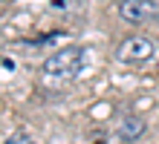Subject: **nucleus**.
Returning <instances> with one entry per match:
<instances>
[{
    "label": "nucleus",
    "mask_w": 159,
    "mask_h": 144,
    "mask_svg": "<svg viewBox=\"0 0 159 144\" xmlns=\"http://www.w3.org/2000/svg\"><path fill=\"white\" fill-rule=\"evenodd\" d=\"M84 52L81 46H67V49L55 52L43 61V75L49 78H75L84 66Z\"/></svg>",
    "instance_id": "f257e3e1"
},
{
    "label": "nucleus",
    "mask_w": 159,
    "mask_h": 144,
    "mask_svg": "<svg viewBox=\"0 0 159 144\" xmlns=\"http://www.w3.org/2000/svg\"><path fill=\"white\" fill-rule=\"evenodd\" d=\"M116 58L121 63H145V61L153 58V43L142 35H133L116 49Z\"/></svg>",
    "instance_id": "f03ea898"
},
{
    "label": "nucleus",
    "mask_w": 159,
    "mask_h": 144,
    "mask_svg": "<svg viewBox=\"0 0 159 144\" xmlns=\"http://www.w3.org/2000/svg\"><path fill=\"white\" fill-rule=\"evenodd\" d=\"M119 15L127 23H145V20H156L159 17V3L156 0H121L119 3Z\"/></svg>",
    "instance_id": "7ed1b4c3"
},
{
    "label": "nucleus",
    "mask_w": 159,
    "mask_h": 144,
    "mask_svg": "<svg viewBox=\"0 0 159 144\" xmlns=\"http://www.w3.org/2000/svg\"><path fill=\"white\" fill-rule=\"evenodd\" d=\"M142 133H145V121L142 118H136V115L121 118V124H119V138L121 141H136Z\"/></svg>",
    "instance_id": "20e7f679"
},
{
    "label": "nucleus",
    "mask_w": 159,
    "mask_h": 144,
    "mask_svg": "<svg viewBox=\"0 0 159 144\" xmlns=\"http://www.w3.org/2000/svg\"><path fill=\"white\" fill-rule=\"evenodd\" d=\"M3 144H32V138H29V133H15V136H9Z\"/></svg>",
    "instance_id": "39448f33"
}]
</instances>
